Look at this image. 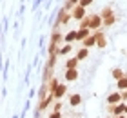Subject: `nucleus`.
<instances>
[{
  "label": "nucleus",
  "instance_id": "f257e3e1",
  "mask_svg": "<svg viewBox=\"0 0 127 118\" xmlns=\"http://www.w3.org/2000/svg\"><path fill=\"white\" fill-rule=\"evenodd\" d=\"M100 24H102V15H93L91 16V24H89L91 29H96Z\"/></svg>",
  "mask_w": 127,
  "mask_h": 118
},
{
  "label": "nucleus",
  "instance_id": "f03ea898",
  "mask_svg": "<svg viewBox=\"0 0 127 118\" xmlns=\"http://www.w3.org/2000/svg\"><path fill=\"white\" fill-rule=\"evenodd\" d=\"M84 13H85V7H84V5H78V7L73 11V16H74L76 20H82V18H84Z\"/></svg>",
  "mask_w": 127,
  "mask_h": 118
},
{
  "label": "nucleus",
  "instance_id": "7ed1b4c3",
  "mask_svg": "<svg viewBox=\"0 0 127 118\" xmlns=\"http://www.w3.org/2000/svg\"><path fill=\"white\" fill-rule=\"evenodd\" d=\"M64 94H65V85H58V87L53 91V96H56V98H62Z\"/></svg>",
  "mask_w": 127,
  "mask_h": 118
},
{
  "label": "nucleus",
  "instance_id": "20e7f679",
  "mask_svg": "<svg viewBox=\"0 0 127 118\" xmlns=\"http://www.w3.org/2000/svg\"><path fill=\"white\" fill-rule=\"evenodd\" d=\"M120 98H122V96H120V94H118V93H114V94H111V96H109V98H107V102H109V104H111V105H116V104L120 102Z\"/></svg>",
  "mask_w": 127,
  "mask_h": 118
},
{
  "label": "nucleus",
  "instance_id": "39448f33",
  "mask_svg": "<svg viewBox=\"0 0 127 118\" xmlns=\"http://www.w3.org/2000/svg\"><path fill=\"white\" fill-rule=\"evenodd\" d=\"M76 76H78L76 69H67V73H65V78L67 80H76Z\"/></svg>",
  "mask_w": 127,
  "mask_h": 118
},
{
  "label": "nucleus",
  "instance_id": "423d86ee",
  "mask_svg": "<svg viewBox=\"0 0 127 118\" xmlns=\"http://www.w3.org/2000/svg\"><path fill=\"white\" fill-rule=\"evenodd\" d=\"M96 45H100V47H105V37H103L102 33H98V35H96Z\"/></svg>",
  "mask_w": 127,
  "mask_h": 118
},
{
  "label": "nucleus",
  "instance_id": "0eeeda50",
  "mask_svg": "<svg viewBox=\"0 0 127 118\" xmlns=\"http://www.w3.org/2000/svg\"><path fill=\"white\" fill-rule=\"evenodd\" d=\"M87 55H89V51H87V47H84V49H80L78 51V60H85V58H87Z\"/></svg>",
  "mask_w": 127,
  "mask_h": 118
},
{
  "label": "nucleus",
  "instance_id": "6e6552de",
  "mask_svg": "<svg viewBox=\"0 0 127 118\" xmlns=\"http://www.w3.org/2000/svg\"><path fill=\"white\" fill-rule=\"evenodd\" d=\"M111 109L114 111V115H116V116H118V115H122V113H124V111H125V105H124V104H118V105H116V107H111Z\"/></svg>",
  "mask_w": 127,
  "mask_h": 118
},
{
  "label": "nucleus",
  "instance_id": "1a4fd4ad",
  "mask_svg": "<svg viewBox=\"0 0 127 118\" xmlns=\"http://www.w3.org/2000/svg\"><path fill=\"white\" fill-rule=\"evenodd\" d=\"M95 42H96V37H87L84 40V45L85 47H91V45H95Z\"/></svg>",
  "mask_w": 127,
  "mask_h": 118
},
{
  "label": "nucleus",
  "instance_id": "9d476101",
  "mask_svg": "<svg viewBox=\"0 0 127 118\" xmlns=\"http://www.w3.org/2000/svg\"><path fill=\"white\" fill-rule=\"evenodd\" d=\"M69 102H71V105H78L80 102H82V96H80V94H73Z\"/></svg>",
  "mask_w": 127,
  "mask_h": 118
},
{
  "label": "nucleus",
  "instance_id": "9b49d317",
  "mask_svg": "<svg viewBox=\"0 0 127 118\" xmlns=\"http://www.w3.org/2000/svg\"><path fill=\"white\" fill-rule=\"evenodd\" d=\"M89 24H91V18H82V22H80V29H89Z\"/></svg>",
  "mask_w": 127,
  "mask_h": 118
},
{
  "label": "nucleus",
  "instance_id": "f8f14e48",
  "mask_svg": "<svg viewBox=\"0 0 127 118\" xmlns=\"http://www.w3.org/2000/svg\"><path fill=\"white\" fill-rule=\"evenodd\" d=\"M118 87L120 89H127V76H124V78L118 80Z\"/></svg>",
  "mask_w": 127,
  "mask_h": 118
},
{
  "label": "nucleus",
  "instance_id": "ddd939ff",
  "mask_svg": "<svg viewBox=\"0 0 127 118\" xmlns=\"http://www.w3.org/2000/svg\"><path fill=\"white\" fill-rule=\"evenodd\" d=\"M87 37H89V31H87V29H80L78 35H76V38H87Z\"/></svg>",
  "mask_w": 127,
  "mask_h": 118
},
{
  "label": "nucleus",
  "instance_id": "4468645a",
  "mask_svg": "<svg viewBox=\"0 0 127 118\" xmlns=\"http://www.w3.org/2000/svg\"><path fill=\"white\" fill-rule=\"evenodd\" d=\"M113 76H114V78H116V80L124 78V73H122V69H114V71H113Z\"/></svg>",
  "mask_w": 127,
  "mask_h": 118
},
{
  "label": "nucleus",
  "instance_id": "2eb2a0df",
  "mask_svg": "<svg viewBox=\"0 0 127 118\" xmlns=\"http://www.w3.org/2000/svg\"><path fill=\"white\" fill-rule=\"evenodd\" d=\"M76 62H78V58H73V60H67V69H74V67H76Z\"/></svg>",
  "mask_w": 127,
  "mask_h": 118
},
{
  "label": "nucleus",
  "instance_id": "dca6fc26",
  "mask_svg": "<svg viewBox=\"0 0 127 118\" xmlns=\"http://www.w3.org/2000/svg\"><path fill=\"white\" fill-rule=\"evenodd\" d=\"M76 35H78V33H74V31L67 33V35H65V40H67V42H71V40H74V38H76Z\"/></svg>",
  "mask_w": 127,
  "mask_h": 118
},
{
  "label": "nucleus",
  "instance_id": "f3484780",
  "mask_svg": "<svg viewBox=\"0 0 127 118\" xmlns=\"http://www.w3.org/2000/svg\"><path fill=\"white\" fill-rule=\"evenodd\" d=\"M114 20H116V18H114V15H111V16H107V18L103 20V24H105V26H111V24H114Z\"/></svg>",
  "mask_w": 127,
  "mask_h": 118
},
{
  "label": "nucleus",
  "instance_id": "a211bd4d",
  "mask_svg": "<svg viewBox=\"0 0 127 118\" xmlns=\"http://www.w3.org/2000/svg\"><path fill=\"white\" fill-rule=\"evenodd\" d=\"M111 15H113V11H111V7H105V9L102 11V16H103V18H107V16H111Z\"/></svg>",
  "mask_w": 127,
  "mask_h": 118
},
{
  "label": "nucleus",
  "instance_id": "6ab92c4d",
  "mask_svg": "<svg viewBox=\"0 0 127 118\" xmlns=\"http://www.w3.org/2000/svg\"><path fill=\"white\" fill-rule=\"evenodd\" d=\"M56 87H58V82H56V80H51V87H49V89H51V91H55Z\"/></svg>",
  "mask_w": 127,
  "mask_h": 118
},
{
  "label": "nucleus",
  "instance_id": "aec40b11",
  "mask_svg": "<svg viewBox=\"0 0 127 118\" xmlns=\"http://www.w3.org/2000/svg\"><path fill=\"white\" fill-rule=\"evenodd\" d=\"M69 51H71V44H67V45L64 47V49H62L60 53H62V55H65V53H69Z\"/></svg>",
  "mask_w": 127,
  "mask_h": 118
},
{
  "label": "nucleus",
  "instance_id": "412c9836",
  "mask_svg": "<svg viewBox=\"0 0 127 118\" xmlns=\"http://www.w3.org/2000/svg\"><path fill=\"white\" fill-rule=\"evenodd\" d=\"M67 20V15H65V11H62L60 13V22H65Z\"/></svg>",
  "mask_w": 127,
  "mask_h": 118
},
{
  "label": "nucleus",
  "instance_id": "4be33fe9",
  "mask_svg": "<svg viewBox=\"0 0 127 118\" xmlns=\"http://www.w3.org/2000/svg\"><path fill=\"white\" fill-rule=\"evenodd\" d=\"M91 2H93V0H80V5H84V7H85V5H89Z\"/></svg>",
  "mask_w": 127,
  "mask_h": 118
},
{
  "label": "nucleus",
  "instance_id": "5701e85b",
  "mask_svg": "<svg viewBox=\"0 0 127 118\" xmlns=\"http://www.w3.org/2000/svg\"><path fill=\"white\" fill-rule=\"evenodd\" d=\"M51 118H60V113H58V111H55V113L51 115Z\"/></svg>",
  "mask_w": 127,
  "mask_h": 118
},
{
  "label": "nucleus",
  "instance_id": "b1692460",
  "mask_svg": "<svg viewBox=\"0 0 127 118\" xmlns=\"http://www.w3.org/2000/svg\"><path fill=\"white\" fill-rule=\"evenodd\" d=\"M74 2H76V0H69V2H67V5H71V4H74Z\"/></svg>",
  "mask_w": 127,
  "mask_h": 118
},
{
  "label": "nucleus",
  "instance_id": "393cba45",
  "mask_svg": "<svg viewBox=\"0 0 127 118\" xmlns=\"http://www.w3.org/2000/svg\"><path fill=\"white\" fill-rule=\"evenodd\" d=\"M118 118H125V116H118Z\"/></svg>",
  "mask_w": 127,
  "mask_h": 118
},
{
  "label": "nucleus",
  "instance_id": "a878e982",
  "mask_svg": "<svg viewBox=\"0 0 127 118\" xmlns=\"http://www.w3.org/2000/svg\"><path fill=\"white\" fill-rule=\"evenodd\" d=\"M125 111H127V105H125Z\"/></svg>",
  "mask_w": 127,
  "mask_h": 118
}]
</instances>
